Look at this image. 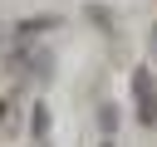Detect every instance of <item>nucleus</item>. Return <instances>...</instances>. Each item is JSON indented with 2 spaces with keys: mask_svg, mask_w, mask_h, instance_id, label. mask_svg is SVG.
I'll return each instance as SVG.
<instances>
[{
  "mask_svg": "<svg viewBox=\"0 0 157 147\" xmlns=\"http://www.w3.org/2000/svg\"><path fill=\"white\" fill-rule=\"evenodd\" d=\"M152 49H157V34H152Z\"/></svg>",
  "mask_w": 157,
  "mask_h": 147,
  "instance_id": "obj_3",
  "label": "nucleus"
},
{
  "mask_svg": "<svg viewBox=\"0 0 157 147\" xmlns=\"http://www.w3.org/2000/svg\"><path fill=\"white\" fill-rule=\"evenodd\" d=\"M132 93H137V123L142 127H157V93H152V74L147 69L132 74Z\"/></svg>",
  "mask_w": 157,
  "mask_h": 147,
  "instance_id": "obj_1",
  "label": "nucleus"
},
{
  "mask_svg": "<svg viewBox=\"0 0 157 147\" xmlns=\"http://www.w3.org/2000/svg\"><path fill=\"white\" fill-rule=\"evenodd\" d=\"M103 147H113V142H103Z\"/></svg>",
  "mask_w": 157,
  "mask_h": 147,
  "instance_id": "obj_4",
  "label": "nucleus"
},
{
  "mask_svg": "<svg viewBox=\"0 0 157 147\" xmlns=\"http://www.w3.org/2000/svg\"><path fill=\"white\" fill-rule=\"evenodd\" d=\"M0 127H5V103H0Z\"/></svg>",
  "mask_w": 157,
  "mask_h": 147,
  "instance_id": "obj_2",
  "label": "nucleus"
}]
</instances>
